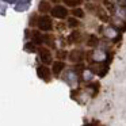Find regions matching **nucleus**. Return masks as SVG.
<instances>
[{
	"instance_id": "obj_2",
	"label": "nucleus",
	"mask_w": 126,
	"mask_h": 126,
	"mask_svg": "<svg viewBox=\"0 0 126 126\" xmlns=\"http://www.w3.org/2000/svg\"><path fill=\"white\" fill-rule=\"evenodd\" d=\"M53 18H57V19H65L68 16V10L65 8V6H54L50 11Z\"/></svg>"
},
{
	"instance_id": "obj_1",
	"label": "nucleus",
	"mask_w": 126,
	"mask_h": 126,
	"mask_svg": "<svg viewBox=\"0 0 126 126\" xmlns=\"http://www.w3.org/2000/svg\"><path fill=\"white\" fill-rule=\"evenodd\" d=\"M38 27L41 31H52L53 30V22H52V18L47 16V15H42V16L38 18Z\"/></svg>"
},
{
	"instance_id": "obj_4",
	"label": "nucleus",
	"mask_w": 126,
	"mask_h": 126,
	"mask_svg": "<svg viewBox=\"0 0 126 126\" xmlns=\"http://www.w3.org/2000/svg\"><path fill=\"white\" fill-rule=\"evenodd\" d=\"M37 75H38V77L39 79H42V80H45V81H50V79H52V73H50V69L47 68L46 65H41V66H38V69H37Z\"/></svg>"
},
{
	"instance_id": "obj_19",
	"label": "nucleus",
	"mask_w": 126,
	"mask_h": 126,
	"mask_svg": "<svg viewBox=\"0 0 126 126\" xmlns=\"http://www.w3.org/2000/svg\"><path fill=\"white\" fill-rule=\"evenodd\" d=\"M66 54H68V53H66L65 50H58L57 52V57L61 58V60H63V58H66Z\"/></svg>"
},
{
	"instance_id": "obj_3",
	"label": "nucleus",
	"mask_w": 126,
	"mask_h": 126,
	"mask_svg": "<svg viewBox=\"0 0 126 126\" xmlns=\"http://www.w3.org/2000/svg\"><path fill=\"white\" fill-rule=\"evenodd\" d=\"M38 54L41 61L45 64V65H49V64L53 63V57H52V53L47 47H39L38 49Z\"/></svg>"
},
{
	"instance_id": "obj_9",
	"label": "nucleus",
	"mask_w": 126,
	"mask_h": 126,
	"mask_svg": "<svg viewBox=\"0 0 126 126\" xmlns=\"http://www.w3.org/2000/svg\"><path fill=\"white\" fill-rule=\"evenodd\" d=\"M64 80H66V83H68V84H71V85L76 84V81H77L76 73H75L73 71L68 72V73H66V77H64Z\"/></svg>"
},
{
	"instance_id": "obj_7",
	"label": "nucleus",
	"mask_w": 126,
	"mask_h": 126,
	"mask_svg": "<svg viewBox=\"0 0 126 126\" xmlns=\"http://www.w3.org/2000/svg\"><path fill=\"white\" fill-rule=\"evenodd\" d=\"M64 68H65V64H64L63 61H56V63L53 64V75H54V76H58V75L64 71Z\"/></svg>"
},
{
	"instance_id": "obj_13",
	"label": "nucleus",
	"mask_w": 126,
	"mask_h": 126,
	"mask_svg": "<svg viewBox=\"0 0 126 126\" xmlns=\"http://www.w3.org/2000/svg\"><path fill=\"white\" fill-rule=\"evenodd\" d=\"M98 44H99V38L96 35H94V34H92V35L88 37V41H87L88 46H96Z\"/></svg>"
},
{
	"instance_id": "obj_23",
	"label": "nucleus",
	"mask_w": 126,
	"mask_h": 126,
	"mask_svg": "<svg viewBox=\"0 0 126 126\" xmlns=\"http://www.w3.org/2000/svg\"><path fill=\"white\" fill-rule=\"evenodd\" d=\"M87 1H96V0H87Z\"/></svg>"
},
{
	"instance_id": "obj_12",
	"label": "nucleus",
	"mask_w": 126,
	"mask_h": 126,
	"mask_svg": "<svg viewBox=\"0 0 126 126\" xmlns=\"http://www.w3.org/2000/svg\"><path fill=\"white\" fill-rule=\"evenodd\" d=\"M64 1V4L65 6H68V7H79V6H81V3H83V0H63Z\"/></svg>"
},
{
	"instance_id": "obj_10",
	"label": "nucleus",
	"mask_w": 126,
	"mask_h": 126,
	"mask_svg": "<svg viewBox=\"0 0 126 126\" xmlns=\"http://www.w3.org/2000/svg\"><path fill=\"white\" fill-rule=\"evenodd\" d=\"M92 58L95 61H102L106 58V53L103 52V50H95V52L92 53Z\"/></svg>"
},
{
	"instance_id": "obj_20",
	"label": "nucleus",
	"mask_w": 126,
	"mask_h": 126,
	"mask_svg": "<svg viewBox=\"0 0 126 126\" xmlns=\"http://www.w3.org/2000/svg\"><path fill=\"white\" fill-rule=\"evenodd\" d=\"M84 79L85 80H91L92 79V73H91V72H84Z\"/></svg>"
},
{
	"instance_id": "obj_21",
	"label": "nucleus",
	"mask_w": 126,
	"mask_h": 126,
	"mask_svg": "<svg viewBox=\"0 0 126 126\" xmlns=\"http://www.w3.org/2000/svg\"><path fill=\"white\" fill-rule=\"evenodd\" d=\"M52 1H56V3H57V1H61V0H52Z\"/></svg>"
},
{
	"instance_id": "obj_17",
	"label": "nucleus",
	"mask_w": 126,
	"mask_h": 126,
	"mask_svg": "<svg viewBox=\"0 0 126 126\" xmlns=\"http://www.w3.org/2000/svg\"><path fill=\"white\" fill-rule=\"evenodd\" d=\"M106 35L114 38V37L117 35V31H115V29H106Z\"/></svg>"
},
{
	"instance_id": "obj_15",
	"label": "nucleus",
	"mask_w": 126,
	"mask_h": 126,
	"mask_svg": "<svg viewBox=\"0 0 126 126\" xmlns=\"http://www.w3.org/2000/svg\"><path fill=\"white\" fill-rule=\"evenodd\" d=\"M79 37H80L79 31H73V33L68 37V42H69V44H75V41H77V39H79Z\"/></svg>"
},
{
	"instance_id": "obj_16",
	"label": "nucleus",
	"mask_w": 126,
	"mask_h": 126,
	"mask_svg": "<svg viewBox=\"0 0 126 126\" xmlns=\"http://www.w3.org/2000/svg\"><path fill=\"white\" fill-rule=\"evenodd\" d=\"M72 15L76 16V18H83L84 16V11H83L81 8H76V7H75V10L72 11Z\"/></svg>"
},
{
	"instance_id": "obj_22",
	"label": "nucleus",
	"mask_w": 126,
	"mask_h": 126,
	"mask_svg": "<svg viewBox=\"0 0 126 126\" xmlns=\"http://www.w3.org/2000/svg\"><path fill=\"white\" fill-rule=\"evenodd\" d=\"M7 1H12V3H14V1H15V0H7Z\"/></svg>"
},
{
	"instance_id": "obj_14",
	"label": "nucleus",
	"mask_w": 126,
	"mask_h": 126,
	"mask_svg": "<svg viewBox=\"0 0 126 126\" xmlns=\"http://www.w3.org/2000/svg\"><path fill=\"white\" fill-rule=\"evenodd\" d=\"M79 18H76V16H73V18H69L68 19V26L69 27H72V29H75V27H77V26H79Z\"/></svg>"
},
{
	"instance_id": "obj_18",
	"label": "nucleus",
	"mask_w": 126,
	"mask_h": 126,
	"mask_svg": "<svg viewBox=\"0 0 126 126\" xmlns=\"http://www.w3.org/2000/svg\"><path fill=\"white\" fill-rule=\"evenodd\" d=\"M25 49H26V50H29V52H35V46H34L33 42H31L30 45L26 44V45H25Z\"/></svg>"
},
{
	"instance_id": "obj_5",
	"label": "nucleus",
	"mask_w": 126,
	"mask_h": 126,
	"mask_svg": "<svg viewBox=\"0 0 126 126\" xmlns=\"http://www.w3.org/2000/svg\"><path fill=\"white\" fill-rule=\"evenodd\" d=\"M31 42L34 45H37V46L42 45L44 44V34L38 30H33V33H31Z\"/></svg>"
},
{
	"instance_id": "obj_11",
	"label": "nucleus",
	"mask_w": 126,
	"mask_h": 126,
	"mask_svg": "<svg viewBox=\"0 0 126 126\" xmlns=\"http://www.w3.org/2000/svg\"><path fill=\"white\" fill-rule=\"evenodd\" d=\"M54 35L53 34H45L44 35V44H46L47 46H54Z\"/></svg>"
},
{
	"instance_id": "obj_6",
	"label": "nucleus",
	"mask_w": 126,
	"mask_h": 126,
	"mask_svg": "<svg viewBox=\"0 0 126 126\" xmlns=\"http://www.w3.org/2000/svg\"><path fill=\"white\" fill-rule=\"evenodd\" d=\"M38 11L42 12V14H46V12L52 11V6H50V1L49 0H42L38 6Z\"/></svg>"
},
{
	"instance_id": "obj_8",
	"label": "nucleus",
	"mask_w": 126,
	"mask_h": 126,
	"mask_svg": "<svg viewBox=\"0 0 126 126\" xmlns=\"http://www.w3.org/2000/svg\"><path fill=\"white\" fill-rule=\"evenodd\" d=\"M69 60H71L72 63H79V61L83 60V53L80 52V50H73V52H71V54H69Z\"/></svg>"
}]
</instances>
